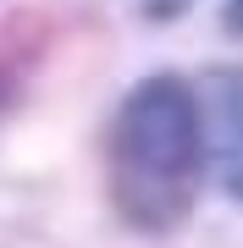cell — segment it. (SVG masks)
<instances>
[{"label":"cell","instance_id":"1","mask_svg":"<svg viewBox=\"0 0 243 248\" xmlns=\"http://www.w3.org/2000/svg\"><path fill=\"white\" fill-rule=\"evenodd\" d=\"M205 166L199 89L177 72H155L122 94L111 116V199L138 232H166L188 215Z\"/></svg>","mask_w":243,"mask_h":248},{"label":"cell","instance_id":"2","mask_svg":"<svg viewBox=\"0 0 243 248\" xmlns=\"http://www.w3.org/2000/svg\"><path fill=\"white\" fill-rule=\"evenodd\" d=\"M205 110V160L221 193L243 204V66H210L199 83Z\"/></svg>","mask_w":243,"mask_h":248},{"label":"cell","instance_id":"3","mask_svg":"<svg viewBox=\"0 0 243 248\" xmlns=\"http://www.w3.org/2000/svg\"><path fill=\"white\" fill-rule=\"evenodd\" d=\"M138 6H144V17H149V22H171V17H182L194 0H138Z\"/></svg>","mask_w":243,"mask_h":248},{"label":"cell","instance_id":"4","mask_svg":"<svg viewBox=\"0 0 243 248\" xmlns=\"http://www.w3.org/2000/svg\"><path fill=\"white\" fill-rule=\"evenodd\" d=\"M221 22H227V33L243 39V0H227V6H221Z\"/></svg>","mask_w":243,"mask_h":248}]
</instances>
